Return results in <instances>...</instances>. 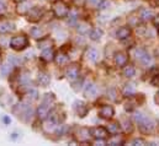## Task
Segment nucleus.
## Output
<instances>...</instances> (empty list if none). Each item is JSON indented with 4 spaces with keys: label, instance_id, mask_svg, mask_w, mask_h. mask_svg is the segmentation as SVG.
<instances>
[{
    "label": "nucleus",
    "instance_id": "f257e3e1",
    "mask_svg": "<svg viewBox=\"0 0 159 146\" xmlns=\"http://www.w3.org/2000/svg\"><path fill=\"white\" fill-rule=\"evenodd\" d=\"M29 45V39L25 36H15L10 41V47L14 50H22Z\"/></svg>",
    "mask_w": 159,
    "mask_h": 146
},
{
    "label": "nucleus",
    "instance_id": "f03ea898",
    "mask_svg": "<svg viewBox=\"0 0 159 146\" xmlns=\"http://www.w3.org/2000/svg\"><path fill=\"white\" fill-rule=\"evenodd\" d=\"M138 125H139L141 131L144 133V134H149V133H152V131L154 130V128H156V123H154L151 118H147L146 115L138 122Z\"/></svg>",
    "mask_w": 159,
    "mask_h": 146
},
{
    "label": "nucleus",
    "instance_id": "7ed1b4c3",
    "mask_svg": "<svg viewBox=\"0 0 159 146\" xmlns=\"http://www.w3.org/2000/svg\"><path fill=\"white\" fill-rule=\"evenodd\" d=\"M53 12H54V15H56L57 17L64 19V17L68 16L69 10H68V7H67V5H66L64 2L57 1V2H54V5H53Z\"/></svg>",
    "mask_w": 159,
    "mask_h": 146
},
{
    "label": "nucleus",
    "instance_id": "20e7f679",
    "mask_svg": "<svg viewBox=\"0 0 159 146\" xmlns=\"http://www.w3.org/2000/svg\"><path fill=\"white\" fill-rule=\"evenodd\" d=\"M42 15H43V9L40 6H35V7H31L30 11L27 12V16H29L27 19L32 22H36L42 17Z\"/></svg>",
    "mask_w": 159,
    "mask_h": 146
},
{
    "label": "nucleus",
    "instance_id": "39448f33",
    "mask_svg": "<svg viewBox=\"0 0 159 146\" xmlns=\"http://www.w3.org/2000/svg\"><path fill=\"white\" fill-rule=\"evenodd\" d=\"M74 110L77 112V114L81 117V118H84L86 114H88V112H89V108H88V106L83 102V101H75L74 102Z\"/></svg>",
    "mask_w": 159,
    "mask_h": 146
},
{
    "label": "nucleus",
    "instance_id": "423d86ee",
    "mask_svg": "<svg viewBox=\"0 0 159 146\" xmlns=\"http://www.w3.org/2000/svg\"><path fill=\"white\" fill-rule=\"evenodd\" d=\"M90 134L91 136H94L95 139H105L107 135H109V131L101 127H98V128H93L90 129Z\"/></svg>",
    "mask_w": 159,
    "mask_h": 146
},
{
    "label": "nucleus",
    "instance_id": "0eeeda50",
    "mask_svg": "<svg viewBox=\"0 0 159 146\" xmlns=\"http://www.w3.org/2000/svg\"><path fill=\"white\" fill-rule=\"evenodd\" d=\"M114 114H115V110L111 106H102L99 110V115L104 119H110L114 117Z\"/></svg>",
    "mask_w": 159,
    "mask_h": 146
},
{
    "label": "nucleus",
    "instance_id": "6e6552de",
    "mask_svg": "<svg viewBox=\"0 0 159 146\" xmlns=\"http://www.w3.org/2000/svg\"><path fill=\"white\" fill-rule=\"evenodd\" d=\"M90 130L88 128H80L79 130L77 131V139L79 140L80 143H86L90 139Z\"/></svg>",
    "mask_w": 159,
    "mask_h": 146
},
{
    "label": "nucleus",
    "instance_id": "1a4fd4ad",
    "mask_svg": "<svg viewBox=\"0 0 159 146\" xmlns=\"http://www.w3.org/2000/svg\"><path fill=\"white\" fill-rule=\"evenodd\" d=\"M78 76H79V67L77 64L70 65L68 68V70H67V77H68V80L74 81V80L78 79Z\"/></svg>",
    "mask_w": 159,
    "mask_h": 146
},
{
    "label": "nucleus",
    "instance_id": "9d476101",
    "mask_svg": "<svg viewBox=\"0 0 159 146\" xmlns=\"http://www.w3.org/2000/svg\"><path fill=\"white\" fill-rule=\"evenodd\" d=\"M98 93V88L94 84H88L84 88V95L88 97V98H94Z\"/></svg>",
    "mask_w": 159,
    "mask_h": 146
},
{
    "label": "nucleus",
    "instance_id": "9b49d317",
    "mask_svg": "<svg viewBox=\"0 0 159 146\" xmlns=\"http://www.w3.org/2000/svg\"><path fill=\"white\" fill-rule=\"evenodd\" d=\"M137 58L144 64V65H149L151 63H152V58H151V55L147 53V52H144V50H137Z\"/></svg>",
    "mask_w": 159,
    "mask_h": 146
},
{
    "label": "nucleus",
    "instance_id": "f8f14e48",
    "mask_svg": "<svg viewBox=\"0 0 159 146\" xmlns=\"http://www.w3.org/2000/svg\"><path fill=\"white\" fill-rule=\"evenodd\" d=\"M31 9V4L27 0H21V2L17 6V12L21 15H27V12Z\"/></svg>",
    "mask_w": 159,
    "mask_h": 146
},
{
    "label": "nucleus",
    "instance_id": "ddd939ff",
    "mask_svg": "<svg viewBox=\"0 0 159 146\" xmlns=\"http://www.w3.org/2000/svg\"><path fill=\"white\" fill-rule=\"evenodd\" d=\"M114 60H115V64L117 67H125L127 64V55L125 53H122V52H119V53L115 54Z\"/></svg>",
    "mask_w": 159,
    "mask_h": 146
},
{
    "label": "nucleus",
    "instance_id": "4468645a",
    "mask_svg": "<svg viewBox=\"0 0 159 146\" xmlns=\"http://www.w3.org/2000/svg\"><path fill=\"white\" fill-rule=\"evenodd\" d=\"M54 60H56V63H57L58 65H66V64H68L69 58H68V55L64 54L63 52H59V53H57V54L54 55Z\"/></svg>",
    "mask_w": 159,
    "mask_h": 146
},
{
    "label": "nucleus",
    "instance_id": "2eb2a0df",
    "mask_svg": "<svg viewBox=\"0 0 159 146\" xmlns=\"http://www.w3.org/2000/svg\"><path fill=\"white\" fill-rule=\"evenodd\" d=\"M37 115H39V118L42 119V120L46 119L49 115V107L47 105L42 103L40 107H39V110H37Z\"/></svg>",
    "mask_w": 159,
    "mask_h": 146
},
{
    "label": "nucleus",
    "instance_id": "dca6fc26",
    "mask_svg": "<svg viewBox=\"0 0 159 146\" xmlns=\"http://www.w3.org/2000/svg\"><path fill=\"white\" fill-rule=\"evenodd\" d=\"M41 59L44 60V62H52L54 59V53L51 48H46L43 49L42 54H41Z\"/></svg>",
    "mask_w": 159,
    "mask_h": 146
},
{
    "label": "nucleus",
    "instance_id": "f3484780",
    "mask_svg": "<svg viewBox=\"0 0 159 146\" xmlns=\"http://www.w3.org/2000/svg\"><path fill=\"white\" fill-rule=\"evenodd\" d=\"M37 80H39V84H40L41 86H43V87L48 86V85H49V82H51V77H49V75H48V74H46V73L39 74Z\"/></svg>",
    "mask_w": 159,
    "mask_h": 146
},
{
    "label": "nucleus",
    "instance_id": "a211bd4d",
    "mask_svg": "<svg viewBox=\"0 0 159 146\" xmlns=\"http://www.w3.org/2000/svg\"><path fill=\"white\" fill-rule=\"evenodd\" d=\"M14 30V24L10 21H4L0 22V33H7Z\"/></svg>",
    "mask_w": 159,
    "mask_h": 146
},
{
    "label": "nucleus",
    "instance_id": "6ab92c4d",
    "mask_svg": "<svg viewBox=\"0 0 159 146\" xmlns=\"http://www.w3.org/2000/svg\"><path fill=\"white\" fill-rule=\"evenodd\" d=\"M131 35V31H129V28H127V27H121L119 31L116 32V37L119 38V39H126V38H128Z\"/></svg>",
    "mask_w": 159,
    "mask_h": 146
},
{
    "label": "nucleus",
    "instance_id": "aec40b11",
    "mask_svg": "<svg viewBox=\"0 0 159 146\" xmlns=\"http://www.w3.org/2000/svg\"><path fill=\"white\" fill-rule=\"evenodd\" d=\"M86 55H88V59H89L90 62H93V63H96V62L99 60V53H98V50L94 49V48H90V49L88 50Z\"/></svg>",
    "mask_w": 159,
    "mask_h": 146
},
{
    "label": "nucleus",
    "instance_id": "412c9836",
    "mask_svg": "<svg viewBox=\"0 0 159 146\" xmlns=\"http://www.w3.org/2000/svg\"><path fill=\"white\" fill-rule=\"evenodd\" d=\"M107 131L109 134H112V135H116L121 131V127H120L117 123H110L107 125Z\"/></svg>",
    "mask_w": 159,
    "mask_h": 146
},
{
    "label": "nucleus",
    "instance_id": "4be33fe9",
    "mask_svg": "<svg viewBox=\"0 0 159 146\" xmlns=\"http://www.w3.org/2000/svg\"><path fill=\"white\" fill-rule=\"evenodd\" d=\"M152 17H153V11L152 10H149V9H142V11H141V19L143 21H148Z\"/></svg>",
    "mask_w": 159,
    "mask_h": 146
},
{
    "label": "nucleus",
    "instance_id": "5701e85b",
    "mask_svg": "<svg viewBox=\"0 0 159 146\" xmlns=\"http://www.w3.org/2000/svg\"><path fill=\"white\" fill-rule=\"evenodd\" d=\"M136 93V88H134V86L133 85H126L125 86V88H123V95L126 96V97H131V96H133Z\"/></svg>",
    "mask_w": 159,
    "mask_h": 146
},
{
    "label": "nucleus",
    "instance_id": "b1692460",
    "mask_svg": "<svg viewBox=\"0 0 159 146\" xmlns=\"http://www.w3.org/2000/svg\"><path fill=\"white\" fill-rule=\"evenodd\" d=\"M104 35V32H102V30H100V28H94L91 32H90V38L93 39V41H99L101 37Z\"/></svg>",
    "mask_w": 159,
    "mask_h": 146
},
{
    "label": "nucleus",
    "instance_id": "393cba45",
    "mask_svg": "<svg viewBox=\"0 0 159 146\" xmlns=\"http://www.w3.org/2000/svg\"><path fill=\"white\" fill-rule=\"evenodd\" d=\"M134 74H136V69L132 65H125V68H123V75L126 77H133Z\"/></svg>",
    "mask_w": 159,
    "mask_h": 146
},
{
    "label": "nucleus",
    "instance_id": "a878e982",
    "mask_svg": "<svg viewBox=\"0 0 159 146\" xmlns=\"http://www.w3.org/2000/svg\"><path fill=\"white\" fill-rule=\"evenodd\" d=\"M43 31L41 30L40 27H34L32 30H31V36L34 37V38H36V39H41L42 37H43Z\"/></svg>",
    "mask_w": 159,
    "mask_h": 146
},
{
    "label": "nucleus",
    "instance_id": "bb28decb",
    "mask_svg": "<svg viewBox=\"0 0 159 146\" xmlns=\"http://www.w3.org/2000/svg\"><path fill=\"white\" fill-rule=\"evenodd\" d=\"M123 144V140L119 138V136H114L111 139H109L107 141V145H111V146H116V145H122Z\"/></svg>",
    "mask_w": 159,
    "mask_h": 146
},
{
    "label": "nucleus",
    "instance_id": "cd10ccee",
    "mask_svg": "<svg viewBox=\"0 0 159 146\" xmlns=\"http://www.w3.org/2000/svg\"><path fill=\"white\" fill-rule=\"evenodd\" d=\"M11 63L9 62V63H6V64H4L2 67H1V69H0V73L2 76H6V75H9L10 74V70H11Z\"/></svg>",
    "mask_w": 159,
    "mask_h": 146
},
{
    "label": "nucleus",
    "instance_id": "c85d7f7f",
    "mask_svg": "<svg viewBox=\"0 0 159 146\" xmlns=\"http://www.w3.org/2000/svg\"><path fill=\"white\" fill-rule=\"evenodd\" d=\"M89 30H90V26H89L88 24H81V25H79V27H78V32L81 33V35L88 33Z\"/></svg>",
    "mask_w": 159,
    "mask_h": 146
},
{
    "label": "nucleus",
    "instance_id": "c756f323",
    "mask_svg": "<svg viewBox=\"0 0 159 146\" xmlns=\"http://www.w3.org/2000/svg\"><path fill=\"white\" fill-rule=\"evenodd\" d=\"M109 5H110V2L107 1V0H100V2L98 4V9L99 10H105V9H107L109 7Z\"/></svg>",
    "mask_w": 159,
    "mask_h": 146
},
{
    "label": "nucleus",
    "instance_id": "7c9ffc66",
    "mask_svg": "<svg viewBox=\"0 0 159 146\" xmlns=\"http://www.w3.org/2000/svg\"><path fill=\"white\" fill-rule=\"evenodd\" d=\"M37 96H39V93H37L36 90H31V91H29V93H27V97H29L30 101H36V100H37Z\"/></svg>",
    "mask_w": 159,
    "mask_h": 146
},
{
    "label": "nucleus",
    "instance_id": "2f4dec72",
    "mask_svg": "<svg viewBox=\"0 0 159 146\" xmlns=\"http://www.w3.org/2000/svg\"><path fill=\"white\" fill-rule=\"evenodd\" d=\"M68 17H69V19H68V22H69L70 25L74 24V22L77 21V12H75V11L69 12V14H68Z\"/></svg>",
    "mask_w": 159,
    "mask_h": 146
},
{
    "label": "nucleus",
    "instance_id": "473e14b6",
    "mask_svg": "<svg viewBox=\"0 0 159 146\" xmlns=\"http://www.w3.org/2000/svg\"><path fill=\"white\" fill-rule=\"evenodd\" d=\"M9 62H10L12 65H19V64H21V59H20V58H16V57H9Z\"/></svg>",
    "mask_w": 159,
    "mask_h": 146
},
{
    "label": "nucleus",
    "instance_id": "72a5a7b5",
    "mask_svg": "<svg viewBox=\"0 0 159 146\" xmlns=\"http://www.w3.org/2000/svg\"><path fill=\"white\" fill-rule=\"evenodd\" d=\"M40 48H42V49H46V48H49V45H51V41L49 39H46V41H42V42H40Z\"/></svg>",
    "mask_w": 159,
    "mask_h": 146
},
{
    "label": "nucleus",
    "instance_id": "f704fd0d",
    "mask_svg": "<svg viewBox=\"0 0 159 146\" xmlns=\"http://www.w3.org/2000/svg\"><path fill=\"white\" fill-rule=\"evenodd\" d=\"M132 145L143 146V145H147V143H146V140H143V139H134V140L132 141Z\"/></svg>",
    "mask_w": 159,
    "mask_h": 146
},
{
    "label": "nucleus",
    "instance_id": "c9c22d12",
    "mask_svg": "<svg viewBox=\"0 0 159 146\" xmlns=\"http://www.w3.org/2000/svg\"><path fill=\"white\" fill-rule=\"evenodd\" d=\"M132 123L129 122V120H125V130L127 131V133H131L132 131Z\"/></svg>",
    "mask_w": 159,
    "mask_h": 146
},
{
    "label": "nucleus",
    "instance_id": "e433bc0d",
    "mask_svg": "<svg viewBox=\"0 0 159 146\" xmlns=\"http://www.w3.org/2000/svg\"><path fill=\"white\" fill-rule=\"evenodd\" d=\"M152 85H154V86H159V74L153 77V80H152Z\"/></svg>",
    "mask_w": 159,
    "mask_h": 146
},
{
    "label": "nucleus",
    "instance_id": "4c0bfd02",
    "mask_svg": "<svg viewBox=\"0 0 159 146\" xmlns=\"http://www.w3.org/2000/svg\"><path fill=\"white\" fill-rule=\"evenodd\" d=\"M107 95H111L110 98L114 100V101H116V97H115V96H116V91H115V90H110V91L107 92Z\"/></svg>",
    "mask_w": 159,
    "mask_h": 146
},
{
    "label": "nucleus",
    "instance_id": "58836bf2",
    "mask_svg": "<svg viewBox=\"0 0 159 146\" xmlns=\"http://www.w3.org/2000/svg\"><path fill=\"white\" fill-rule=\"evenodd\" d=\"M106 143L102 140V139H96V141L94 143V145H100V146H102V145H105Z\"/></svg>",
    "mask_w": 159,
    "mask_h": 146
},
{
    "label": "nucleus",
    "instance_id": "ea45409f",
    "mask_svg": "<svg viewBox=\"0 0 159 146\" xmlns=\"http://www.w3.org/2000/svg\"><path fill=\"white\" fill-rule=\"evenodd\" d=\"M88 1H89V4H90V5H93L94 7H96V6H98V4L100 2V0H88Z\"/></svg>",
    "mask_w": 159,
    "mask_h": 146
},
{
    "label": "nucleus",
    "instance_id": "a19ab883",
    "mask_svg": "<svg viewBox=\"0 0 159 146\" xmlns=\"http://www.w3.org/2000/svg\"><path fill=\"white\" fill-rule=\"evenodd\" d=\"M153 24H154V26L156 27H159V14L153 19Z\"/></svg>",
    "mask_w": 159,
    "mask_h": 146
},
{
    "label": "nucleus",
    "instance_id": "79ce46f5",
    "mask_svg": "<svg viewBox=\"0 0 159 146\" xmlns=\"http://www.w3.org/2000/svg\"><path fill=\"white\" fill-rule=\"evenodd\" d=\"M4 11H5V5H4V2H0V15L4 14Z\"/></svg>",
    "mask_w": 159,
    "mask_h": 146
},
{
    "label": "nucleus",
    "instance_id": "37998d69",
    "mask_svg": "<svg viewBox=\"0 0 159 146\" xmlns=\"http://www.w3.org/2000/svg\"><path fill=\"white\" fill-rule=\"evenodd\" d=\"M154 101H156V103H158L159 105V92L156 95V98H154Z\"/></svg>",
    "mask_w": 159,
    "mask_h": 146
},
{
    "label": "nucleus",
    "instance_id": "c03bdc74",
    "mask_svg": "<svg viewBox=\"0 0 159 146\" xmlns=\"http://www.w3.org/2000/svg\"><path fill=\"white\" fill-rule=\"evenodd\" d=\"M4 120H5V122H6V123H10V119H9V118H7V117H5V118H4Z\"/></svg>",
    "mask_w": 159,
    "mask_h": 146
},
{
    "label": "nucleus",
    "instance_id": "a18cd8bd",
    "mask_svg": "<svg viewBox=\"0 0 159 146\" xmlns=\"http://www.w3.org/2000/svg\"><path fill=\"white\" fill-rule=\"evenodd\" d=\"M19 1H21V0H19Z\"/></svg>",
    "mask_w": 159,
    "mask_h": 146
},
{
    "label": "nucleus",
    "instance_id": "49530a36",
    "mask_svg": "<svg viewBox=\"0 0 159 146\" xmlns=\"http://www.w3.org/2000/svg\"><path fill=\"white\" fill-rule=\"evenodd\" d=\"M0 52H1V50H0Z\"/></svg>",
    "mask_w": 159,
    "mask_h": 146
}]
</instances>
